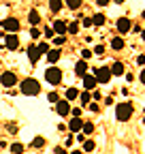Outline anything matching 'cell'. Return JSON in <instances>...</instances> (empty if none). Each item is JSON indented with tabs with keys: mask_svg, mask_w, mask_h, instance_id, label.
<instances>
[{
	"mask_svg": "<svg viewBox=\"0 0 145 154\" xmlns=\"http://www.w3.org/2000/svg\"><path fill=\"white\" fill-rule=\"evenodd\" d=\"M19 90H22V94H24V96H36V94L41 92V84L36 82L34 77H28V79H24V82H22Z\"/></svg>",
	"mask_w": 145,
	"mask_h": 154,
	"instance_id": "cell-1",
	"label": "cell"
},
{
	"mask_svg": "<svg viewBox=\"0 0 145 154\" xmlns=\"http://www.w3.org/2000/svg\"><path fill=\"white\" fill-rule=\"evenodd\" d=\"M115 118H117L120 122H128V120L132 118V105H130V103H120V105L115 107Z\"/></svg>",
	"mask_w": 145,
	"mask_h": 154,
	"instance_id": "cell-2",
	"label": "cell"
},
{
	"mask_svg": "<svg viewBox=\"0 0 145 154\" xmlns=\"http://www.w3.org/2000/svg\"><path fill=\"white\" fill-rule=\"evenodd\" d=\"M45 82L51 84V86H58V84L62 82V71H60L58 66H49V69L45 71Z\"/></svg>",
	"mask_w": 145,
	"mask_h": 154,
	"instance_id": "cell-3",
	"label": "cell"
},
{
	"mask_svg": "<svg viewBox=\"0 0 145 154\" xmlns=\"http://www.w3.org/2000/svg\"><path fill=\"white\" fill-rule=\"evenodd\" d=\"M0 28H4L9 34H17L19 32V19L17 17H7V19L0 22Z\"/></svg>",
	"mask_w": 145,
	"mask_h": 154,
	"instance_id": "cell-4",
	"label": "cell"
},
{
	"mask_svg": "<svg viewBox=\"0 0 145 154\" xmlns=\"http://www.w3.org/2000/svg\"><path fill=\"white\" fill-rule=\"evenodd\" d=\"M94 77H96V82H98V84H109L113 75H111V69H109V66H100V69H96Z\"/></svg>",
	"mask_w": 145,
	"mask_h": 154,
	"instance_id": "cell-5",
	"label": "cell"
},
{
	"mask_svg": "<svg viewBox=\"0 0 145 154\" xmlns=\"http://www.w3.org/2000/svg\"><path fill=\"white\" fill-rule=\"evenodd\" d=\"M0 84H2L4 88H13L17 84V75L13 71H4L2 75H0Z\"/></svg>",
	"mask_w": 145,
	"mask_h": 154,
	"instance_id": "cell-6",
	"label": "cell"
},
{
	"mask_svg": "<svg viewBox=\"0 0 145 154\" xmlns=\"http://www.w3.org/2000/svg\"><path fill=\"white\" fill-rule=\"evenodd\" d=\"M130 26H132V22H130L128 17H120L117 22H115V28H117V32H120V34L130 32Z\"/></svg>",
	"mask_w": 145,
	"mask_h": 154,
	"instance_id": "cell-7",
	"label": "cell"
},
{
	"mask_svg": "<svg viewBox=\"0 0 145 154\" xmlns=\"http://www.w3.org/2000/svg\"><path fill=\"white\" fill-rule=\"evenodd\" d=\"M56 111H58V116H62V118H68V113H70V103L64 101V99H60V101L56 103Z\"/></svg>",
	"mask_w": 145,
	"mask_h": 154,
	"instance_id": "cell-8",
	"label": "cell"
},
{
	"mask_svg": "<svg viewBox=\"0 0 145 154\" xmlns=\"http://www.w3.org/2000/svg\"><path fill=\"white\" fill-rule=\"evenodd\" d=\"M66 128H68L70 133H77V135H79V133H81V128H83V120H81V118H70Z\"/></svg>",
	"mask_w": 145,
	"mask_h": 154,
	"instance_id": "cell-9",
	"label": "cell"
},
{
	"mask_svg": "<svg viewBox=\"0 0 145 154\" xmlns=\"http://www.w3.org/2000/svg\"><path fill=\"white\" fill-rule=\"evenodd\" d=\"M51 30H53V32H58L60 36H64V34L68 32V24H64V22H60V19H58V22H53V24H51Z\"/></svg>",
	"mask_w": 145,
	"mask_h": 154,
	"instance_id": "cell-10",
	"label": "cell"
},
{
	"mask_svg": "<svg viewBox=\"0 0 145 154\" xmlns=\"http://www.w3.org/2000/svg\"><path fill=\"white\" fill-rule=\"evenodd\" d=\"M28 60H30L32 64H36V62L41 60V51L36 49V45H30V47H28Z\"/></svg>",
	"mask_w": 145,
	"mask_h": 154,
	"instance_id": "cell-11",
	"label": "cell"
},
{
	"mask_svg": "<svg viewBox=\"0 0 145 154\" xmlns=\"http://www.w3.org/2000/svg\"><path fill=\"white\" fill-rule=\"evenodd\" d=\"M4 43H7V49H11V51H15L17 47H19V36H17V34H9Z\"/></svg>",
	"mask_w": 145,
	"mask_h": 154,
	"instance_id": "cell-12",
	"label": "cell"
},
{
	"mask_svg": "<svg viewBox=\"0 0 145 154\" xmlns=\"http://www.w3.org/2000/svg\"><path fill=\"white\" fill-rule=\"evenodd\" d=\"M75 75L81 77V79L87 75V62H85V60H79V62L75 64Z\"/></svg>",
	"mask_w": 145,
	"mask_h": 154,
	"instance_id": "cell-13",
	"label": "cell"
},
{
	"mask_svg": "<svg viewBox=\"0 0 145 154\" xmlns=\"http://www.w3.org/2000/svg\"><path fill=\"white\" fill-rule=\"evenodd\" d=\"M81 82H83V88H85L87 92H90V90H94V88H96V84H98L94 75H85V77H83Z\"/></svg>",
	"mask_w": 145,
	"mask_h": 154,
	"instance_id": "cell-14",
	"label": "cell"
},
{
	"mask_svg": "<svg viewBox=\"0 0 145 154\" xmlns=\"http://www.w3.org/2000/svg\"><path fill=\"white\" fill-rule=\"evenodd\" d=\"M28 22L32 24V28H36V26L41 24V13L36 11V9H32V11L28 13Z\"/></svg>",
	"mask_w": 145,
	"mask_h": 154,
	"instance_id": "cell-15",
	"label": "cell"
},
{
	"mask_svg": "<svg viewBox=\"0 0 145 154\" xmlns=\"http://www.w3.org/2000/svg\"><path fill=\"white\" fill-rule=\"evenodd\" d=\"M60 56H62V54H60V49H49V51H47V62L53 66V64L60 60Z\"/></svg>",
	"mask_w": 145,
	"mask_h": 154,
	"instance_id": "cell-16",
	"label": "cell"
},
{
	"mask_svg": "<svg viewBox=\"0 0 145 154\" xmlns=\"http://www.w3.org/2000/svg\"><path fill=\"white\" fill-rule=\"evenodd\" d=\"M77 96H79V90L75 88V86H70V88H66V92H64V101H75L77 99Z\"/></svg>",
	"mask_w": 145,
	"mask_h": 154,
	"instance_id": "cell-17",
	"label": "cell"
},
{
	"mask_svg": "<svg viewBox=\"0 0 145 154\" xmlns=\"http://www.w3.org/2000/svg\"><path fill=\"white\" fill-rule=\"evenodd\" d=\"M111 75H115V77L124 75V64H122L120 60H115V62H113V66H111Z\"/></svg>",
	"mask_w": 145,
	"mask_h": 154,
	"instance_id": "cell-18",
	"label": "cell"
},
{
	"mask_svg": "<svg viewBox=\"0 0 145 154\" xmlns=\"http://www.w3.org/2000/svg\"><path fill=\"white\" fill-rule=\"evenodd\" d=\"M105 22H107V17H105L102 13H96V15L92 17V26H100V28H102V26H105Z\"/></svg>",
	"mask_w": 145,
	"mask_h": 154,
	"instance_id": "cell-19",
	"label": "cell"
},
{
	"mask_svg": "<svg viewBox=\"0 0 145 154\" xmlns=\"http://www.w3.org/2000/svg\"><path fill=\"white\" fill-rule=\"evenodd\" d=\"M79 101H81V105H90V101H92V94H90L87 90L79 92Z\"/></svg>",
	"mask_w": 145,
	"mask_h": 154,
	"instance_id": "cell-20",
	"label": "cell"
},
{
	"mask_svg": "<svg viewBox=\"0 0 145 154\" xmlns=\"http://www.w3.org/2000/svg\"><path fill=\"white\" fill-rule=\"evenodd\" d=\"M30 146H32V148H36V150H43V148H45V137H34Z\"/></svg>",
	"mask_w": 145,
	"mask_h": 154,
	"instance_id": "cell-21",
	"label": "cell"
},
{
	"mask_svg": "<svg viewBox=\"0 0 145 154\" xmlns=\"http://www.w3.org/2000/svg\"><path fill=\"white\" fill-rule=\"evenodd\" d=\"M62 7H64V2H60V0H51V2H49V11L51 13H58Z\"/></svg>",
	"mask_w": 145,
	"mask_h": 154,
	"instance_id": "cell-22",
	"label": "cell"
},
{
	"mask_svg": "<svg viewBox=\"0 0 145 154\" xmlns=\"http://www.w3.org/2000/svg\"><path fill=\"white\" fill-rule=\"evenodd\" d=\"M111 47H113L115 51H117V49H124V38H122V36H115L113 41H111Z\"/></svg>",
	"mask_w": 145,
	"mask_h": 154,
	"instance_id": "cell-23",
	"label": "cell"
},
{
	"mask_svg": "<svg viewBox=\"0 0 145 154\" xmlns=\"http://www.w3.org/2000/svg\"><path fill=\"white\" fill-rule=\"evenodd\" d=\"M26 148H24V143H19V141H15V143H11V152L13 154H22Z\"/></svg>",
	"mask_w": 145,
	"mask_h": 154,
	"instance_id": "cell-24",
	"label": "cell"
},
{
	"mask_svg": "<svg viewBox=\"0 0 145 154\" xmlns=\"http://www.w3.org/2000/svg\"><path fill=\"white\" fill-rule=\"evenodd\" d=\"M81 133H83V135H92V133H94V124H92V122H83Z\"/></svg>",
	"mask_w": 145,
	"mask_h": 154,
	"instance_id": "cell-25",
	"label": "cell"
},
{
	"mask_svg": "<svg viewBox=\"0 0 145 154\" xmlns=\"http://www.w3.org/2000/svg\"><path fill=\"white\" fill-rule=\"evenodd\" d=\"M66 7H68L70 11H77V9L81 7V0H68V2H66Z\"/></svg>",
	"mask_w": 145,
	"mask_h": 154,
	"instance_id": "cell-26",
	"label": "cell"
},
{
	"mask_svg": "<svg viewBox=\"0 0 145 154\" xmlns=\"http://www.w3.org/2000/svg\"><path fill=\"white\" fill-rule=\"evenodd\" d=\"M96 148V143L92 141V139H87V141H83V152H92Z\"/></svg>",
	"mask_w": 145,
	"mask_h": 154,
	"instance_id": "cell-27",
	"label": "cell"
},
{
	"mask_svg": "<svg viewBox=\"0 0 145 154\" xmlns=\"http://www.w3.org/2000/svg\"><path fill=\"white\" fill-rule=\"evenodd\" d=\"M47 101H49V103H53V105H56V103L60 101V96H58V92H49V94H47Z\"/></svg>",
	"mask_w": 145,
	"mask_h": 154,
	"instance_id": "cell-28",
	"label": "cell"
},
{
	"mask_svg": "<svg viewBox=\"0 0 145 154\" xmlns=\"http://www.w3.org/2000/svg\"><path fill=\"white\" fill-rule=\"evenodd\" d=\"M36 49H39V51H41V56H43V54H47L51 47H49V43H39V45H36Z\"/></svg>",
	"mask_w": 145,
	"mask_h": 154,
	"instance_id": "cell-29",
	"label": "cell"
},
{
	"mask_svg": "<svg viewBox=\"0 0 145 154\" xmlns=\"http://www.w3.org/2000/svg\"><path fill=\"white\" fill-rule=\"evenodd\" d=\"M68 32H70V34H77V32H79V24H77V22H70V24H68Z\"/></svg>",
	"mask_w": 145,
	"mask_h": 154,
	"instance_id": "cell-30",
	"label": "cell"
},
{
	"mask_svg": "<svg viewBox=\"0 0 145 154\" xmlns=\"http://www.w3.org/2000/svg\"><path fill=\"white\" fill-rule=\"evenodd\" d=\"M64 43H66V36H56V38H53V45H58V47L64 45Z\"/></svg>",
	"mask_w": 145,
	"mask_h": 154,
	"instance_id": "cell-31",
	"label": "cell"
},
{
	"mask_svg": "<svg viewBox=\"0 0 145 154\" xmlns=\"http://www.w3.org/2000/svg\"><path fill=\"white\" fill-rule=\"evenodd\" d=\"M30 36H32V38H39V36H41V30H39V28H30Z\"/></svg>",
	"mask_w": 145,
	"mask_h": 154,
	"instance_id": "cell-32",
	"label": "cell"
},
{
	"mask_svg": "<svg viewBox=\"0 0 145 154\" xmlns=\"http://www.w3.org/2000/svg\"><path fill=\"white\" fill-rule=\"evenodd\" d=\"M92 54H94V51H90V49H83V51H81V58H83V60L87 62V58H92Z\"/></svg>",
	"mask_w": 145,
	"mask_h": 154,
	"instance_id": "cell-33",
	"label": "cell"
},
{
	"mask_svg": "<svg viewBox=\"0 0 145 154\" xmlns=\"http://www.w3.org/2000/svg\"><path fill=\"white\" fill-rule=\"evenodd\" d=\"M94 54H96V56H102V54H105V45H96V47H94Z\"/></svg>",
	"mask_w": 145,
	"mask_h": 154,
	"instance_id": "cell-34",
	"label": "cell"
},
{
	"mask_svg": "<svg viewBox=\"0 0 145 154\" xmlns=\"http://www.w3.org/2000/svg\"><path fill=\"white\" fill-rule=\"evenodd\" d=\"M81 26H85V28H92V19H90V17H85L83 22H81Z\"/></svg>",
	"mask_w": 145,
	"mask_h": 154,
	"instance_id": "cell-35",
	"label": "cell"
},
{
	"mask_svg": "<svg viewBox=\"0 0 145 154\" xmlns=\"http://www.w3.org/2000/svg\"><path fill=\"white\" fill-rule=\"evenodd\" d=\"M43 34H45L47 38H51V34H53V30H51V28H45V30H43Z\"/></svg>",
	"mask_w": 145,
	"mask_h": 154,
	"instance_id": "cell-36",
	"label": "cell"
},
{
	"mask_svg": "<svg viewBox=\"0 0 145 154\" xmlns=\"http://www.w3.org/2000/svg\"><path fill=\"white\" fill-rule=\"evenodd\" d=\"M137 64H145V56H143V54L137 56Z\"/></svg>",
	"mask_w": 145,
	"mask_h": 154,
	"instance_id": "cell-37",
	"label": "cell"
},
{
	"mask_svg": "<svg viewBox=\"0 0 145 154\" xmlns=\"http://www.w3.org/2000/svg\"><path fill=\"white\" fill-rule=\"evenodd\" d=\"M96 5H98V7H107V5H109V0H96Z\"/></svg>",
	"mask_w": 145,
	"mask_h": 154,
	"instance_id": "cell-38",
	"label": "cell"
},
{
	"mask_svg": "<svg viewBox=\"0 0 145 154\" xmlns=\"http://www.w3.org/2000/svg\"><path fill=\"white\" fill-rule=\"evenodd\" d=\"M92 99H96V101H98V99H102V94H100V92H96V90H94V92H92Z\"/></svg>",
	"mask_w": 145,
	"mask_h": 154,
	"instance_id": "cell-39",
	"label": "cell"
},
{
	"mask_svg": "<svg viewBox=\"0 0 145 154\" xmlns=\"http://www.w3.org/2000/svg\"><path fill=\"white\" fill-rule=\"evenodd\" d=\"M90 111H98V105L96 103H90Z\"/></svg>",
	"mask_w": 145,
	"mask_h": 154,
	"instance_id": "cell-40",
	"label": "cell"
},
{
	"mask_svg": "<svg viewBox=\"0 0 145 154\" xmlns=\"http://www.w3.org/2000/svg\"><path fill=\"white\" fill-rule=\"evenodd\" d=\"M139 82H141V84H145V71H141V75H139Z\"/></svg>",
	"mask_w": 145,
	"mask_h": 154,
	"instance_id": "cell-41",
	"label": "cell"
},
{
	"mask_svg": "<svg viewBox=\"0 0 145 154\" xmlns=\"http://www.w3.org/2000/svg\"><path fill=\"white\" fill-rule=\"evenodd\" d=\"M56 152H58V154H68V152H66V150H64V148H58V150H56Z\"/></svg>",
	"mask_w": 145,
	"mask_h": 154,
	"instance_id": "cell-42",
	"label": "cell"
},
{
	"mask_svg": "<svg viewBox=\"0 0 145 154\" xmlns=\"http://www.w3.org/2000/svg\"><path fill=\"white\" fill-rule=\"evenodd\" d=\"M70 154H83V152H81V150H72Z\"/></svg>",
	"mask_w": 145,
	"mask_h": 154,
	"instance_id": "cell-43",
	"label": "cell"
},
{
	"mask_svg": "<svg viewBox=\"0 0 145 154\" xmlns=\"http://www.w3.org/2000/svg\"><path fill=\"white\" fill-rule=\"evenodd\" d=\"M141 36H143V41H145V30H143V32H141Z\"/></svg>",
	"mask_w": 145,
	"mask_h": 154,
	"instance_id": "cell-44",
	"label": "cell"
},
{
	"mask_svg": "<svg viewBox=\"0 0 145 154\" xmlns=\"http://www.w3.org/2000/svg\"><path fill=\"white\" fill-rule=\"evenodd\" d=\"M143 19H145V11H143Z\"/></svg>",
	"mask_w": 145,
	"mask_h": 154,
	"instance_id": "cell-45",
	"label": "cell"
}]
</instances>
